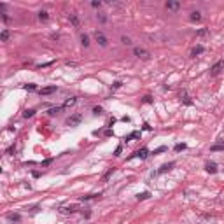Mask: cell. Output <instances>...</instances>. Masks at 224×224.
<instances>
[{
	"label": "cell",
	"instance_id": "7c38bea8",
	"mask_svg": "<svg viewBox=\"0 0 224 224\" xmlns=\"http://www.w3.org/2000/svg\"><path fill=\"white\" fill-rule=\"evenodd\" d=\"M56 91V86H49V88H42L40 89V95H51Z\"/></svg>",
	"mask_w": 224,
	"mask_h": 224
},
{
	"label": "cell",
	"instance_id": "8fae6325",
	"mask_svg": "<svg viewBox=\"0 0 224 224\" xmlns=\"http://www.w3.org/2000/svg\"><path fill=\"white\" fill-rule=\"evenodd\" d=\"M189 18H191V21H201V12L200 11H193Z\"/></svg>",
	"mask_w": 224,
	"mask_h": 224
},
{
	"label": "cell",
	"instance_id": "7a4b0ae2",
	"mask_svg": "<svg viewBox=\"0 0 224 224\" xmlns=\"http://www.w3.org/2000/svg\"><path fill=\"white\" fill-rule=\"evenodd\" d=\"M133 55L138 56V58H144V60H147L151 56V53L147 49H144V47H133Z\"/></svg>",
	"mask_w": 224,
	"mask_h": 224
},
{
	"label": "cell",
	"instance_id": "ffe728a7",
	"mask_svg": "<svg viewBox=\"0 0 224 224\" xmlns=\"http://www.w3.org/2000/svg\"><path fill=\"white\" fill-rule=\"evenodd\" d=\"M149 196H151V194H149V193H147V191H145V193H140V194L137 196V200H138V201H140V200H147Z\"/></svg>",
	"mask_w": 224,
	"mask_h": 224
},
{
	"label": "cell",
	"instance_id": "52a82bcc",
	"mask_svg": "<svg viewBox=\"0 0 224 224\" xmlns=\"http://www.w3.org/2000/svg\"><path fill=\"white\" fill-rule=\"evenodd\" d=\"M68 19H70V23L74 25L75 28H79V26H81V21H79V18H77V14H75V12H70V14H68Z\"/></svg>",
	"mask_w": 224,
	"mask_h": 224
},
{
	"label": "cell",
	"instance_id": "4fadbf2b",
	"mask_svg": "<svg viewBox=\"0 0 224 224\" xmlns=\"http://www.w3.org/2000/svg\"><path fill=\"white\" fill-rule=\"evenodd\" d=\"M9 35H11L9 30H2V33H0V40H2V42H7V40H9Z\"/></svg>",
	"mask_w": 224,
	"mask_h": 224
},
{
	"label": "cell",
	"instance_id": "4316f807",
	"mask_svg": "<svg viewBox=\"0 0 224 224\" xmlns=\"http://www.w3.org/2000/svg\"><path fill=\"white\" fill-rule=\"evenodd\" d=\"M35 88H37L35 84H25V89H28V91H33Z\"/></svg>",
	"mask_w": 224,
	"mask_h": 224
},
{
	"label": "cell",
	"instance_id": "1f68e13d",
	"mask_svg": "<svg viewBox=\"0 0 224 224\" xmlns=\"http://www.w3.org/2000/svg\"><path fill=\"white\" fill-rule=\"evenodd\" d=\"M2 19H4V21L7 23V21H9V16H7V14H2Z\"/></svg>",
	"mask_w": 224,
	"mask_h": 224
},
{
	"label": "cell",
	"instance_id": "5b68a950",
	"mask_svg": "<svg viewBox=\"0 0 224 224\" xmlns=\"http://www.w3.org/2000/svg\"><path fill=\"white\" fill-rule=\"evenodd\" d=\"M165 7H167L168 11H179L180 9V2H177V0H167Z\"/></svg>",
	"mask_w": 224,
	"mask_h": 224
},
{
	"label": "cell",
	"instance_id": "ac0fdd59",
	"mask_svg": "<svg viewBox=\"0 0 224 224\" xmlns=\"http://www.w3.org/2000/svg\"><path fill=\"white\" fill-rule=\"evenodd\" d=\"M210 151H214V152H215V151H224V144H215V145L210 147Z\"/></svg>",
	"mask_w": 224,
	"mask_h": 224
},
{
	"label": "cell",
	"instance_id": "9c48e42d",
	"mask_svg": "<svg viewBox=\"0 0 224 224\" xmlns=\"http://www.w3.org/2000/svg\"><path fill=\"white\" fill-rule=\"evenodd\" d=\"M210 35V30L208 28H200L196 30V37H208Z\"/></svg>",
	"mask_w": 224,
	"mask_h": 224
},
{
	"label": "cell",
	"instance_id": "d4e9b609",
	"mask_svg": "<svg viewBox=\"0 0 224 224\" xmlns=\"http://www.w3.org/2000/svg\"><path fill=\"white\" fill-rule=\"evenodd\" d=\"M96 18L100 19V23H105V21H107V18H105V14H102V12H100V14H96Z\"/></svg>",
	"mask_w": 224,
	"mask_h": 224
},
{
	"label": "cell",
	"instance_id": "3957f363",
	"mask_svg": "<svg viewBox=\"0 0 224 224\" xmlns=\"http://www.w3.org/2000/svg\"><path fill=\"white\" fill-rule=\"evenodd\" d=\"M95 39H96V42H98V44H100L102 47H105V46L109 44V39L105 37V35H103L102 32H98V30L95 32Z\"/></svg>",
	"mask_w": 224,
	"mask_h": 224
},
{
	"label": "cell",
	"instance_id": "44dd1931",
	"mask_svg": "<svg viewBox=\"0 0 224 224\" xmlns=\"http://www.w3.org/2000/svg\"><path fill=\"white\" fill-rule=\"evenodd\" d=\"M135 156H138V158H142V159H144V158H147V149H142V151H138V152H137Z\"/></svg>",
	"mask_w": 224,
	"mask_h": 224
},
{
	"label": "cell",
	"instance_id": "cb8c5ba5",
	"mask_svg": "<svg viewBox=\"0 0 224 224\" xmlns=\"http://www.w3.org/2000/svg\"><path fill=\"white\" fill-rule=\"evenodd\" d=\"M182 102H184L186 105H193V102L189 100V96H187V95H184V96H182Z\"/></svg>",
	"mask_w": 224,
	"mask_h": 224
},
{
	"label": "cell",
	"instance_id": "f1b7e54d",
	"mask_svg": "<svg viewBox=\"0 0 224 224\" xmlns=\"http://www.w3.org/2000/svg\"><path fill=\"white\" fill-rule=\"evenodd\" d=\"M93 114H96V116H98V114H102V107H95V109H93Z\"/></svg>",
	"mask_w": 224,
	"mask_h": 224
},
{
	"label": "cell",
	"instance_id": "603a6c76",
	"mask_svg": "<svg viewBox=\"0 0 224 224\" xmlns=\"http://www.w3.org/2000/svg\"><path fill=\"white\" fill-rule=\"evenodd\" d=\"M121 40H123V44H126V46H131V40H130V37L123 35V37H121Z\"/></svg>",
	"mask_w": 224,
	"mask_h": 224
},
{
	"label": "cell",
	"instance_id": "2e32d148",
	"mask_svg": "<svg viewBox=\"0 0 224 224\" xmlns=\"http://www.w3.org/2000/svg\"><path fill=\"white\" fill-rule=\"evenodd\" d=\"M9 221H12V223H19V221H21V215H18V214H9Z\"/></svg>",
	"mask_w": 224,
	"mask_h": 224
},
{
	"label": "cell",
	"instance_id": "e0dca14e",
	"mask_svg": "<svg viewBox=\"0 0 224 224\" xmlns=\"http://www.w3.org/2000/svg\"><path fill=\"white\" fill-rule=\"evenodd\" d=\"M173 168V163H167V165H163L161 167V170H159V173H165V172H168V170H172Z\"/></svg>",
	"mask_w": 224,
	"mask_h": 224
},
{
	"label": "cell",
	"instance_id": "ba28073f",
	"mask_svg": "<svg viewBox=\"0 0 224 224\" xmlns=\"http://www.w3.org/2000/svg\"><path fill=\"white\" fill-rule=\"evenodd\" d=\"M205 170L208 172V173H215V172H217V165H215L214 161H208V163L205 165Z\"/></svg>",
	"mask_w": 224,
	"mask_h": 224
},
{
	"label": "cell",
	"instance_id": "8992f818",
	"mask_svg": "<svg viewBox=\"0 0 224 224\" xmlns=\"http://www.w3.org/2000/svg\"><path fill=\"white\" fill-rule=\"evenodd\" d=\"M203 51H205V47H203V46H200V44H198V46H194V47L191 49V58H196L198 55H201Z\"/></svg>",
	"mask_w": 224,
	"mask_h": 224
},
{
	"label": "cell",
	"instance_id": "d6986e66",
	"mask_svg": "<svg viewBox=\"0 0 224 224\" xmlns=\"http://www.w3.org/2000/svg\"><path fill=\"white\" fill-rule=\"evenodd\" d=\"M33 114H35V111H33V109H28V111H25V114H23V117H25V119H28V117H32Z\"/></svg>",
	"mask_w": 224,
	"mask_h": 224
},
{
	"label": "cell",
	"instance_id": "30bf717a",
	"mask_svg": "<svg viewBox=\"0 0 224 224\" xmlns=\"http://www.w3.org/2000/svg\"><path fill=\"white\" fill-rule=\"evenodd\" d=\"M75 102H77V98H75V96H72V98H67V100H65V103H63V109L75 105Z\"/></svg>",
	"mask_w": 224,
	"mask_h": 224
},
{
	"label": "cell",
	"instance_id": "f546056e",
	"mask_svg": "<svg viewBox=\"0 0 224 224\" xmlns=\"http://www.w3.org/2000/svg\"><path fill=\"white\" fill-rule=\"evenodd\" d=\"M163 151H167V147H158V149L154 151V154H158V152H163Z\"/></svg>",
	"mask_w": 224,
	"mask_h": 224
},
{
	"label": "cell",
	"instance_id": "277c9868",
	"mask_svg": "<svg viewBox=\"0 0 224 224\" xmlns=\"http://www.w3.org/2000/svg\"><path fill=\"white\" fill-rule=\"evenodd\" d=\"M81 121H82V116H81V114H74V116H70V117L67 119V124H68V126H77Z\"/></svg>",
	"mask_w": 224,
	"mask_h": 224
},
{
	"label": "cell",
	"instance_id": "7402d4cb",
	"mask_svg": "<svg viewBox=\"0 0 224 224\" xmlns=\"http://www.w3.org/2000/svg\"><path fill=\"white\" fill-rule=\"evenodd\" d=\"M61 109H63V107H56V109H49V116H56V114H58V112L61 111Z\"/></svg>",
	"mask_w": 224,
	"mask_h": 224
},
{
	"label": "cell",
	"instance_id": "484cf974",
	"mask_svg": "<svg viewBox=\"0 0 224 224\" xmlns=\"http://www.w3.org/2000/svg\"><path fill=\"white\" fill-rule=\"evenodd\" d=\"M186 149V144H177V145H175V151H177V152H179V151H184Z\"/></svg>",
	"mask_w": 224,
	"mask_h": 224
},
{
	"label": "cell",
	"instance_id": "4dcf8cb0",
	"mask_svg": "<svg viewBox=\"0 0 224 224\" xmlns=\"http://www.w3.org/2000/svg\"><path fill=\"white\" fill-rule=\"evenodd\" d=\"M91 5H93V7H100V5H102V2H91Z\"/></svg>",
	"mask_w": 224,
	"mask_h": 224
},
{
	"label": "cell",
	"instance_id": "83f0119b",
	"mask_svg": "<svg viewBox=\"0 0 224 224\" xmlns=\"http://www.w3.org/2000/svg\"><path fill=\"white\" fill-rule=\"evenodd\" d=\"M121 84H123L121 81H116V82L112 84V88H114V89H117V88H121Z\"/></svg>",
	"mask_w": 224,
	"mask_h": 224
},
{
	"label": "cell",
	"instance_id": "9a60e30c",
	"mask_svg": "<svg viewBox=\"0 0 224 224\" xmlns=\"http://www.w3.org/2000/svg\"><path fill=\"white\" fill-rule=\"evenodd\" d=\"M81 42H82L84 47H88V46H89V37H88L86 33H82V35H81Z\"/></svg>",
	"mask_w": 224,
	"mask_h": 224
},
{
	"label": "cell",
	"instance_id": "6da1fadb",
	"mask_svg": "<svg viewBox=\"0 0 224 224\" xmlns=\"http://www.w3.org/2000/svg\"><path fill=\"white\" fill-rule=\"evenodd\" d=\"M223 68H224V61H223V60H219L215 65H212V67H210V75H212V77H214V75H219Z\"/></svg>",
	"mask_w": 224,
	"mask_h": 224
},
{
	"label": "cell",
	"instance_id": "5bb4252c",
	"mask_svg": "<svg viewBox=\"0 0 224 224\" xmlns=\"http://www.w3.org/2000/svg\"><path fill=\"white\" fill-rule=\"evenodd\" d=\"M39 19H40V21H47V19H49V12H47V11H40V12H39Z\"/></svg>",
	"mask_w": 224,
	"mask_h": 224
}]
</instances>
